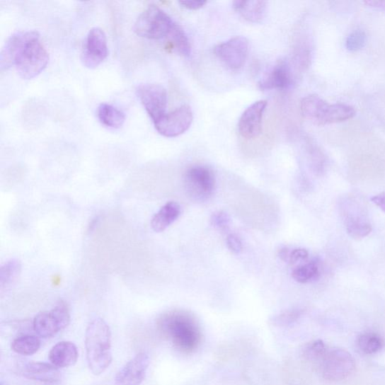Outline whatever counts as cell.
<instances>
[{
  "mask_svg": "<svg viewBox=\"0 0 385 385\" xmlns=\"http://www.w3.org/2000/svg\"><path fill=\"white\" fill-rule=\"evenodd\" d=\"M159 326L183 352H194L200 344L202 335L199 324L188 311L176 310L165 313L159 319Z\"/></svg>",
  "mask_w": 385,
  "mask_h": 385,
  "instance_id": "6da1fadb",
  "label": "cell"
},
{
  "mask_svg": "<svg viewBox=\"0 0 385 385\" xmlns=\"http://www.w3.org/2000/svg\"><path fill=\"white\" fill-rule=\"evenodd\" d=\"M86 347L87 360L94 375L102 374L113 361L112 333L106 322L94 318L86 331Z\"/></svg>",
  "mask_w": 385,
  "mask_h": 385,
  "instance_id": "7a4b0ae2",
  "label": "cell"
},
{
  "mask_svg": "<svg viewBox=\"0 0 385 385\" xmlns=\"http://www.w3.org/2000/svg\"><path fill=\"white\" fill-rule=\"evenodd\" d=\"M176 23L160 7L151 5L138 17L134 30L140 38L159 40L168 38Z\"/></svg>",
  "mask_w": 385,
  "mask_h": 385,
  "instance_id": "3957f363",
  "label": "cell"
},
{
  "mask_svg": "<svg viewBox=\"0 0 385 385\" xmlns=\"http://www.w3.org/2000/svg\"><path fill=\"white\" fill-rule=\"evenodd\" d=\"M317 368L324 379L336 382L352 374L355 362L352 355L345 349L329 347Z\"/></svg>",
  "mask_w": 385,
  "mask_h": 385,
  "instance_id": "277c9868",
  "label": "cell"
},
{
  "mask_svg": "<svg viewBox=\"0 0 385 385\" xmlns=\"http://www.w3.org/2000/svg\"><path fill=\"white\" fill-rule=\"evenodd\" d=\"M50 55L40 38L33 39L18 54L15 67L19 76L24 79H33L46 68Z\"/></svg>",
  "mask_w": 385,
  "mask_h": 385,
  "instance_id": "5b68a950",
  "label": "cell"
},
{
  "mask_svg": "<svg viewBox=\"0 0 385 385\" xmlns=\"http://www.w3.org/2000/svg\"><path fill=\"white\" fill-rule=\"evenodd\" d=\"M70 322V313L67 304L59 301L50 311L40 313L33 321L34 331L42 338H50L65 329Z\"/></svg>",
  "mask_w": 385,
  "mask_h": 385,
  "instance_id": "8992f818",
  "label": "cell"
},
{
  "mask_svg": "<svg viewBox=\"0 0 385 385\" xmlns=\"http://www.w3.org/2000/svg\"><path fill=\"white\" fill-rule=\"evenodd\" d=\"M188 195L196 201H206L213 195L215 187L214 174L207 166H191L185 176Z\"/></svg>",
  "mask_w": 385,
  "mask_h": 385,
  "instance_id": "52a82bcc",
  "label": "cell"
},
{
  "mask_svg": "<svg viewBox=\"0 0 385 385\" xmlns=\"http://www.w3.org/2000/svg\"><path fill=\"white\" fill-rule=\"evenodd\" d=\"M137 93L154 124L167 113V91L161 84H142L137 88Z\"/></svg>",
  "mask_w": 385,
  "mask_h": 385,
  "instance_id": "ba28073f",
  "label": "cell"
},
{
  "mask_svg": "<svg viewBox=\"0 0 385 385\" xmlns=\"http://www.w3.org/2000/svg\"><path fill=\"white\" fill-rule=\"evenodd\" d=\"M192 120H194V115L191 108L185 105L170 113H166L154 123V126L162 136L173 138L185 134L190 127Z\"/></svg>",
  "mask_w": 385,
  "mask_h": 385,
  "instance_id": "9c48e42d",
  "label": "cell"
},
{
  "mask_svg": "<svg viewBox=\"0 0 385 385\" xmlns=\"http://www.w3.org/2000/svg\"><path fill=\"white\" fill-rule=\"evenodd\" d=\"M248 47V40L244 36H235L216 45L214 53L227 68L237 70L245 64Z\"/></svg>",
  "mask_w": 385,
  "mask_h": 385,
  "instance_id": "30bf717a",
  "label": "cell"
},
{
  "mask_svg": "<svg viewBox=\"0 0 385 385\" xmlns=\"http://www.w3.org/2000/svg\"><path fill=\"white\" fill-rule=\"evenodd\" d=\"M108 56V45L105 32L99 28H92L84 42L81 59L88 69L99 67Z\"/></svg>",
  "mask_w": 385,
  "mask_h": 385,
  "instance_id": "8fae6325",
  "label": "cell"
},
{
  "mask_svg": "<svg viewBox=\"0 0 385 385\" xmlns=\"http://www.w3.org/2000/svg\"><path fill=\"white\" fill-rule=\"evenodd\" d=\"M267 106L268 101L259 100L246 108L239 120L238 130L241 137L252 139L261 134L263 119Z\"/></svg>",
  "mask_w": 385,
  "mask_h": 385,
  "instance_id": "7c38bea8",
  "label": "cell"
},
{
  "mask_svg": "<svg viewBox=\"0 0 385 385\" xmlns=\"http://www.w3.org/2000/svg\"><path fill=\"white\" fill-rule=\"evenodd\" d=\"M301 113L311 123L318 125L331 124L333 105L324 101L319 96L311 94L301 101Z\"/></svg>",
  "mask_w": 385,
  "mask_h": 385,
  "instance_id": "4fadbf2b",
  "label": "cell"
},
{
  "mask_svg": "<svg viewBox=\"0 0 385 385\" xmlns=\"http://www.w3.org/2000/svg\"><path fill=\"white\" fill-rule=\"evenodd\" d=\"M40 38L38 31H20L12 34L0 54V68L6 70L15 65L16 59L25 45L33 39Z\"/></svg>",
  "mask_w": 385,
  "mask_h": 385,
  "instance_id": "5bb4252c",
  "label": "cell"
},
{
  "mask_svg": "<svg viewBox=\"0 0 385 385\" xmlns=\"http://www.w3.org/2000/svg\"><path fill=\"white\" fill-rule=\"evenodd\" d=\"M149 366V356L144 353L137 355L117 373L115 385H141Z\"/></svg>",
  "mask_w": 385,
  "mask_h": 385,
  "instance_id": "9a60e30c",
  "label": "cell"
},
{
  "mask_svg": "<svg viewBox=\"0 0 385 385\" xmlns=\"http://www.w3.org/2000/svg\"><path fill=\"white\" fill-rule=\"evenodd\" d=\"M293 75L290 64L286 60L277 62L259 82L263 91L287 90L292 86Z\"/></svg>",
  "mask_w": 385,
  "mask_h": 385,
  "instance_id": "2e32d148",
  "label": "cell"
},
{
  "mask_svg": "<svg viewBox=\"0 0 385 385\" xmlns=\"http://www.w3.org/2000/svg\"><path fill=\"white\" fill-rule=\"evenodd\" d=\"M347 204L343 209V222L347 234L355 239L367 237L372 231V226L362 210L357 205Z\"/></svg>",
  "mask_w": 385,
  "mask_h": 385,
  "instance_id": "e0dca14e",
  "label": "cell"
},
{
  "mask_svg": "<svg viewBox=\"0 0 385 385\" xmlns=\"http://www.w3.org/2000/svg\"><path fill=\"white\" fill-rule=\"evenodd\" d=\"M267 1L263 0H237L233 4L234 8L245 20L251 23H260L267 15Z\"/></svg>",
  "mask_w": 385,
  "mask_h": 385,
  "instance_id": "ac0fdd59",
  "label": "cell"
},
{
  "mask_svg": "<svg viewBox=\"0 0 385 385\" xmlns=\"http://www.w3.org/2000/svg\"><path fill=\"white\" fill-rule=\"evenodd\" d=\"M77 347L71 342H62L55 345L50 353L52 364L57 368L74 366L78 360Z\"/></svg>",
  "mask_w": 385,
  "mask_h": 385,
  "instance_id": "d6986e66",
  "label": "cell"
},
{
  "mask_svg": "<svg viewBox=\"0 0 385 385\" xmlns=\"http://www.w3.org/2000/svg\"><path fill=\"white\" fill-rule=\"evenodd\" d=\"M22 373L28 379L47 383H55L62 379L57 367L46 363L28 364L23 368Z\"/></svg>",
  "mask_w": 385,
  "mask_h": 385,
  "instance_id": "ffe728a7",
  "label": "cell"
},
{
  "mask_svg": "<svg viewBox=\"0 0 385 385\" xmlns=\"http://www.w3.org/2000/svg\"><path fill=\"white\" fill-rule=\"evenodd\" d=\"M182 213V208L176 202H168L156 212L151 222L153 231L161 233L173 224Z\"/></svg>",
  "mask_w": 385,
  "mask_h": 385,
  "instance_id": "44dd1931",
  "label": "cell"
},
{
  "mask_svg": "<svg viewBox=\"0 0 385 385\" xmlns=\"http://www.w3.org/2000/svg\"><path fill=\"white\" fill-rule=\"evenodd\" d=\"M21 269V263L18 259H11L4 264L0 271V292L2 294L16 283Z\"/></svg>",
  "mask_w": 385,
  "mask_h": 385,
  "instance_id": "7402d4cb",
  "label": "cell"
},
{
  "mask_svg": "<svg viewBox=\"0 0 385 385\" xmlns=\"http://www.w3.org/2000/svg\"><path fill=\"white\" fill-rule=\"evenodd\" d=\"M100 122L105 127L118 129L122 127L125 122V115L116 107L102 103L98 110Z\"/></svg>",
  "mask_w": 385,
  "mask_h": 385,
  "instance_id": "603a6c76",
  "label": "cell"
},
{
  "mask_svg": "<svg viewBox=\"0 0 385 385\" xmlns=\"http://www.w3.org/2000/svg\"><path fill=\"white\" fill-rule=\"evenodd\" d=\"M384 340L376 332L367 331L360 334L357 339V346L361 352L365 355H374L380 352L384 347Z\"/></svg>",
  "mask_w": 385,
  "mask_h": 385,
  "instance_id": "cb8c5ba5",
  "label": "cell"
},
{
  "mask_svg": "<svg viewBox=\"0 0 385 385\" xmlns=\"http://www.w3.org/2000/svg\"><path fill=\"white\" fill-rule=\"evenodd\" d=\"M40 346V340L32 335H21L11 343L12 350L18 355L27 356L38 352Z\"/></svg>",
  "mask_w": 385,
  "mask_h": 385,
  "instance_id": "d4e9b609",
  "label": "cell"
},
{
  "mask_svg": "<svg viewBox=\"0 0 385 385\" xmlns=\"http://www.w3.org/2000/svg\"><path fill=\"white\" fill-rule=\"evenodd\" d=\"M319 275L318 265L316 261L305 262L300 264L292 272L293 279L301 284L316 280Z\"/></svg>",
  "mask_w": 385,
  "mask_h": 385,
  "instance_id": "484cf974",
  "label": "cell"
},
{
  "mask_svg": "<svg viewBox=\"0 0 385 385\" xmlns=\"http://www.w3.org/2000/svg\"><path fill=\"white\" fill-rule=\"evenodd\" d=\"M171 40L176 51L183 57H189L191 54V47L188 35L184 29L176 23V25L168 38Z\"/></svg>",
  "mask_w": 385,
  "mask_h": 385,
  "instance_id": "4316f807",
  "label": "cell"
},
{
  "mask_svg": "<svg viewBox=\"0 0 385 385\" xmlns=\"http://www.w3.org/2000/svg\"><path fill=\"white\" fill-rule=\"evenodd\" d=\"M294 62L301 69H306L311 62V47L306 38L298 40L294 48Z\"/></svg>",
  "mask_w": 385,
  "mask_h": 385,
  "instance_id": "83f0119b",
  "label": "cell"
},
{
  "mask_svg": "<svg viewBox=\"0 0 385 385\" xmlns=\"http://www.w3.org/2000/svg\"><path fill=\"white\" fill-rule=\"evenodd\" d=\"M328 348L322 340L313 341L305 346L304 356L309 362L317 367Z\"/></svg>",
  "mask_w": 385,
  "mask_h": 385,
  "instance_id": "f1b7e54d",
  "label": "cell"
},
{
  "mask_svg": "<svg viewBox=\"0 0 385 385\" xmlns=\"http://www.w3.org/2000/svg\"><path fill=\"white\" fill-rule=\"evenodd\" d=\"M309 251L305 248L290 249L287 247L279 251V257L285 263L296 264L305 263L309 258Z\"/></svg>",
  "mask_w": 385,
  "mask_h": 385,
  "instance_id": "f546056e",
  "label": "cell"
},
{
  "mask_svg": "<svg viewBox=\"0 0 385 385\" xmlns=\"http://www.w3.org/2000/svg\"><path fill=\"white\" fill-rule=\"evenodd\" d=\"M367 36L364 31L357 30L347 35L345 47L348 52H355L362 50L366 45Z\"/></svg>",
  "mask_w": 385,
  "mask_h": 385,
  "instance_id": "4dcf8cb0",
  "label": "cell"
},
{
  "mask_svg": "<svg viewBox=\"0 0 385 385\" xmlns=\"http://www.w3.org/2000/svg\"><path fill=\"white\" fill-rule=\"evenodd\" d=\"M302 315V311L299 309H292L282 312L279 316H275L272 321L277 325H288L296 321Z\"/></svg>",
  "mask_w": 385,
  "mask_h": 385,
  "instance_id": "1f68e13d",
  "label": "cell"
},
{
  "mask_svg": "<svg viewBox=\"0 0 385 385\" xmlns=\"http://www.w3.org/2000/svg\"><path fill=\"white\" fill-rule=\"evenodd\" d=\"M210 221L214 227L225 230L230 225L231 218L226 212L218 211L212 214Z\"/></svg>",
  "mask_w": 385,
  "mask_h": 385,
  "instance_id": "d6a6232c",
  "label": "cell"
},
{
  "mask_svg": "<svg viewBox=\"0 0 385 385\" xmlns=\"http://www.w3.org/2000/svg\"><path fill=\"white\" fill-rule=\"evenodd\" d=\"M309 155L313 168H314V170L317 173H320L323 168L324 163L323 154L317 147L311 146L309 149Z\"/></svg>",
  "mask_w": 385,
  "mask_h": 385,
  "instance_id": "836d02e7",
  "label": "cell"
},
{
  "mask_svg": "<svg viewBox=\"0 0 385 385\" xmlns=\"http://www.w3.org/2000/svg\"><path fill=\"white\" fill-rule=\"evenodd\" d=\"M226 246L234 254H239L243 250L242 241L235 234L228 235L226 239Z\"/></svg>",
  "mask_w": 385,
  "mask_h": 385,
  "instance_id": "e575fe53",
  "label": "cell"
},
{
  "mask_svg": "<svg viewBox=\"0 0 385 385\" xmlns=\"http://www.w3.org/2000/svg\"><path fill=\"white\" fill-rule=\"evenodd\" d=\"M207 4L203 0H187V1H180L179 4L189 10H198Z\"/></svg>",
  "mask_w": 385,
  "mask_h": 385,
  "instance_id": "d590c367",
  "label": "cell"
},
{
  "mask_svg": "<svg viewBox=\"0 0 385 385\" xmlns=\"http://www.w3.org/2000/svg\"><path fill=\"white\" fill-rule=\"evenodd\" d=\"M371 201L385 213V192L372 197Z\"/></svg>",
  "mask_w": 385,
  "mask_h": 385,
  "instance_id": "8d00e7d4",
  "label": "cell"
},
{
  "mask_svg": "<svg viewBox=\"0 0 385 385\" xmlns=\"http://www.w3.org/2000/svg\"><path fill=\"white\" fill-rule=\"evenodd\" d=\"M364 4L373 8L385 11V0H371V1H366Z\"/></svg>",
  "mask_w": 385,
  "mask_h": 385,
  "instance_id": "74e56055",
  "label": "cell"
}]
</instances>
